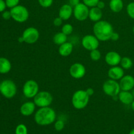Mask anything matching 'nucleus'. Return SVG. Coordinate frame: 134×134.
I'll list each match as a JSON object with an SVG mask.
<instances>
[{
	"label": "nucleus",
	"instance_id": "obj_1",
	"mask_svg": "<svg viewBox=\"0 0 134 134\" xmlns=\"http://www.w3.org/2000/svg\"><path fill=\"white\" fill-rule=\"evenodd\" d=\"M56 111L50 107H41L34 115V120L39 126H48L56 121Z\"/></svg>",
	"mask_w": 134,
	"mask_h": 134
},
{
	"label": "nucleus",
	"instance_id": "obj_2",
	"mask_svg": "<svg viewBox=\"0 0 134 134\" xmlns=\"http://www.w3.org/2000/svg\"><path fill=\"white\" fill-rule=\"evenodd\" d=\"M93 32L100 41H107L110 40L111 35L114 32V29L110 22L101 20L95 22L93 26Z\"/></svg>",
	"mask_w": 134,
	"mask_h": 134
},
{
	"label": "nucleus",
	"instance_id": "obj_3",
	"mask_svg": "<svg viewBox=\"0 0 134 134\" xmlns=\"http://www.w3.org/2000/svg\"><path fill=\"white\" fill-rule=\"evenodd\" d=\"M90 96L85 90H78L73 93L71 98V103L75 109L81 110L88 105Z\"/></svg>",
	"mask_w": 134,
	"mask_h": 134
},
{
	"label": "nucleus",
	"instance_id": "obj_4",
	"mask_svg": "<svg viewBox=\"0 0 134 134\" xmlns=\"http://www.w3.org/2000/svg\"><path fill=\"white\" fill-rule=\"evenodd\" d=\"M10 11L11 13L12 18L18 23L26 22L30 16L28 9L23 5H17L10 9Z\"/></svg>",
	"mask_w": 134,
	"mask_h": 134
},
{
	"label": "nucleus",
	"instance_id": "obj_5",
	"mask_svg": "<svg viewBox=\"0 0 134 134\" xmlns=\"http://www.w3.org/2000/svg\"><path fill=\"white\" fill-rule=\"evenodd\" d=\"M17 92V87L14 81L11 80H4L0 83V93L7 99H11L15 96Z\"/></svg>",
	"mask_w": 134,
	"mask_h": 134
},
{
	"label": "nucleus",
	"instance_id": "obj_6",
	"mask_svg": "<svg viewBox=\"0 0 134 134\" xmlns=\"http://www.w3.org/2000/svg\"><path fill=\"white\" fill-rule=\"evenodd\" d=\"M102 90L105 94L113 98L117 97L118 94L121 91L119 82L111 79L105 81L102 86Z\"/></svg>",
	"mask_w": 134,
	"mask_h": 134
},
{
	"label": "nucleus",
	"instance_id": "obj_7",
	"mask_svg": "<svg viewBox=\"0 0 134 134\" xmlns=\"http://www.w3.org/2000/svg\"><path fill=\"white\" fill-rule=\"evenodd\" d=\"M34 102L37 107H50L53 102V97L52 94L47 91H39L34 98Z\"/></svg>",
	"mask_w": 134,
	"mask_h": 134
},
{
	"label": "nucleus",
	"instance_id": "obj_8",
	"mask_svg": "<svg viewBox=\"0 0 134 134\" xmlns=\"http://www.w3.org/2000/svg\"><path fill=\"white\" fill-rule=\"evenodd\" d=\"M39 92V86L37 81L30 79L26 81L22 87V93L27 99H34V97Z\"/></svg>",
	"mask_w": 134,
	"mask_h": 134
},
{
	"label": "nucleus",
	"instance_id": "obj_9",
	"mask_svg": "<svg viewBox=\"0 0 134 134\" xmlns=\"http://www.w3.org/2000/svg\"><path fill=\"white\" fill-rule=\"evenodd\" d=\"M40 34L36 27H29L25 29L22 35L24 43L27 44H34L39 39Z\"/></svg>",
	"mask_w": 134,
	"mask_h": 134
},
{
	"label": "nucleus",
	"instance_id": "obj_10",
	"mask_svg": "<svg viewBox=\"0 0 134 134\" xmlns=\"http://www.w3.org/2000/svg\"><path fill=\"white\" fill-rule=\"evenodd\" d=\"M100 41L94 35L88 34L82 37L81 40V44L85 49L88 51H93L98 48Z\"/></svg>",
	"mask_w": 134,
	"mask_h": 134
},
{
	"label": "nucleus",
	"instance_id": "obj_11",
	"mask_svg": "<svg viewBox=\"0 0 134 134\" xmlns=\"http://www.w3.org/2000/svg\"><path fill=\"white\" fill-rule=\"evenodd\" d=\"M90 9L83 3L79 4L73 7V16L75 18L80 22L85 21L88 18Z\"/></svg>",
	"mask_w": 134,
	"mask_h": 134
},
{
	"label": "nucleus",
	"instance_id": "obj_12",
	"mask_svg": "<svg viewBox=\"0 0 134 134\" xmlns=\"http://www.w3.org/2000/svg\"><path fill=\"white\" fill-rule=\"evenodd\" d=\"M86 68L81 63H74L69 68V74L75 79H81L86 75Z\"/></svg>",
	"mask_w": 134,
	"mask_h": 134
},
{
	"label": "nucleus",
	"instance_id": "obj_13",
	"mask_svg": "<svg viewBox=\"0 0 134 134\" xmlns=\"http://www.w3.org/2000/svg\"><path fill=\"white\" fill-rule=\"evenodd\" d=\"M122 57L120 54L116 51H111L107 52L105 56V61L109 66H116L120 64Z\"/></svg>",
	"mask_w": 134,
	"mask_h": 134
},
{
	"label": "nucleus",
	"instance_id": "obj_14",
	"mask_svg": "<svg viewBox=\"0 0 134 134\" xmlns=\"http://www.w3.org/2000/svg\"><path fill=\"white\" fill-rule=\"evenodd\" d=\"M119 84L121 90L132 91L134 88V77L130 75H124V77L120 80Z\"/></svg>",
	"mask_w": 134,
	"mask_h": 134
},
{
	"label": "nucleus",
	"instance_id": "obj_15",
	"mask_svg": "<svg viewBox=\"0 0 134 134\" xmlns=\"http://www.w3.org/2000/svg\"><path fill=\"white\" fill-rule=\"evenodd\" d=\"M109 78L115 81H120L124 76V69L119 65L113 66L107 72Z\"/></svg>",
	"mask_w": 134,
	"mask_h": 134
},
{
	"label": "nucleus",
	"instance_id": "obj_16",
	"mask_svg": "<svg viewBox=\"0 0 134 134\" xmlns=\"http://www.w3.org/2000/svg\"><path fill=\"white\" fill-rule=\"evenodd\" d=\"M37 106L35 105L34 101H28L24 102L20 108V112L21 115L24 116H30L35 113Z\"/></svg>",
	"mask_w": 134,
	"mask_h": 134
},
{
	"label": "nucleus",
	"instance_id": "obj_17",
	"mask_svg": "<svg viewBox=\"0 0 134 134\" xmlns=\"http://www.w3.org/2000/svg\"><path fill=\"white\" fill-rule=\"evenodd\" d=\"M73 14V7L69 3L64 4L60 7L58 12V16L62 18L63 20H68Z\"/></svg>",
	"mask_w": 134,
	"mask_h": 134
},
{
	"label": "nucleus",
	"instance_id": "obj_18",
	"mask_svg": "<svg viewBox=\"0 0 134 134\" xmlns=\"http://www.w3.org/2000/svg\"><path fill=\"white\" fill-rule=\"evenodd\" d=\"M119 100L121 102L122 104L128 105L132 104L133 102L134 98L133 96L132 92L131 91H125V90H121L117 96Z\"/></svg>",
	"mask_w": 134,
	"mask_h": 134
},
{
	"label": "nucleus",
	"instance_id": "obj_19",
	"mask_svg": "<svg viewBox=\"0 0 134 134\" xmlns=\"http://www.w3.org/2000/svg\"><path fill=\"white\" fill-rule=\"evenodd\" d=\"M73 51V45L71 42H65L59 46L58 52L59 54L63 57H68Z\"/></svg>",
	"mask_w": 134,
	"mask_h": 134
},
{
	"label": "nucleus",
	"instance_id": "obj_20",
	"mask_svg": "<svg viewBox=\"0 0 134 134\" xmlns=\"http://www.w3.org/2000/svg\"><path fill=\"white\" fill-rule=\"evenodd\" d=\"M103 17V12L102 9H99L98 7H91L89 10L88 18L94 22H97L101 20Z\"/></svg>",
	"mask_w": 134,
	"mask_h": 134
},
{
	"label": "nucleus",
	"instance_id": "obj_21",
	"mask_svg": "<svg viewBox=\"0 0 134 134\" xmlns=\"http://www.w3.org/2000/svg\"><path fill=\"white\" fill-rule=\"evenodd\" d=\"M12 65L10 62L5 58H0V73L6 74L11 70Z\"/></svg>",
	"mask_w": 134,
	"mask_h": 134
},
{
	"label": "nucleus",
	"instance_id": "obj_22",
	"mask_svg": "<svg viewBox=\"0 0 134 134\" xmlns=\"http://www.w3.org/2000/svg\"><path fill=\"white\" fill-rule=\"evenodd\" d=\"M109 8L113 13H120L124 8V2L122 0H110Z\"/></svg>",
	"mask_w": 134,
	"mask_h": 134
},
{
	"label": "nucleus",
	"instance_id": "obj_23",
	"mask_svg": "<svg viewBox=\"0 0 134 134\" xmlns=\"http://www.w3.org/2000/svg\"><path fill=\"white\" fill-rule=\"evenodd\" d=\"M53 42L54 44H57V45H61L63 43H65L68 41V35L64 34L63 32H58L54 34L53 36Z\"/></svg>",
	"mask_w": 134,
	"mask_h": 134
},
{
	"label": "nucleus",
	"instance_id": "obj_24",
	"mask_svg": "<svg viewBox=\"0 0 134 134\" xmlns=\"http://www.w3.org/2000/svg\"><path fill=\"white\" fill-rule=\"evenodd\" d=\"M120 65L124 69H130L133 66V62L129 57H122L120 61Z\"/></svg>",
	"mask_w": 134,
	"mask_h": 134
},
{
	"label": "nucleus",
	"instance_id": "obj_25",
	"mask_svg": "<svg viewBox=\"0 0 134 134\" xmlns=\"http://www.w3.org/2000/svg\"><path fill=\"white\" fill-rule=\"evenodd\" d=\"M90 57L92 61L98 62L101 59V58H102V54H101L100 51L97 48V49L93 50V51H90Z\"/></svg>",
	"mask_w": 134,
	"mask_h": 134
},
{
	"label": "nucleus",
	"instance_id": "obj_26",
	"mask_svg": "<svg viewBox=\"0 0 134 134\" xmlns=\"http://www.w3.org/2000/svg\"><path fill=\"white\" fill-rule=\"evenodd\" d=\"M73 27L71 24H65L62 27V32L64 33L66 35H69L73 33Z\"/></svg>",
	"mask_w": 134,
	"mask_h": 134
},
{
	"label": "nucleus",
	"instance_id": "obj_27",
	"mask_svg": "<svg viewBox=\"0 0 134 134\" xmlns=\"http://www.w3.org/2000/svg\"><path fill=\"white\" fill-rule=\"evenodd\" d=\"M15 134H27V128L24 124H20L15 129Z\"/></svg>",
	"mask_w": 134,
	"mask_h": 134
},
{
	"label": "nucleus",
	"instance_id": "obj_28",
	"mask_svg": "<svg viewBox=\"0 0 134 134\" xmlns=\"http://www.w3.org/2000/svg\"><path fill=\"white\" fill-rule=\"evenodd\" d=\"M126 12L128 15L134 20V2H130L126 7Z\"/></svg>",
	"mask_w": 134,
	"mask_h": 134
},
{
	"label": "nucleus",
	"instance_id": "obj_29",
	"mask_svg": "<svg viewBox=\"0 0 134 134\" xmlns=\"http://www.w3.org/2000/svg\"><path fill=\"white\" fill-rule=\"evenodd\" d=\"M65 127V123L62 120H57L54 122V129L58 132L62 130Z\"/></svg>",
	"mask_w": 134,
	"mask_h": 134
},
{
	"label": "nucleus",
	"instance_id": "obj_30",
	"mask_svg": "<svg viewBox=\"0 0 134 134\" xmlns=\"http://www.w3.org/2000/svg\"><path fill=\"white\" fill-rule=\"evenodd\" d=\"M54 0H38L39 5L43 8H48L52 6Z\"/></svg>",
	"mask_w": 134,
	"mask_h": 134
},
{
	"label": "nucleus",
	"instance_id": "obj_31",
	"mask_svg": "<svg viewBox=\"0 0 134 134\" xmlns=\"http://www.w3.org/2000/svg\"><path fill=\"white\" fill-rule=\"evenodd\" d=\"M5 3L8 8L12 9L19 5L20 0H5Z\"/></svg>",
	"mask_w": 134,
	"mask_h": 134
},
{
	"label": "nucleus",
	"instance_id": "obj_32",
	"mask_svg": "<svg viewBox=\"0 0 134 134\" xmlns=\"http://www.w3.org/2000/svg\"><path fill=\"white\" fill-rule=\"evenodd\" d=\"M99 1V0H82V3H85L89 8L96 7L97 4Z\"/></svg>",
	"mask_w": 134,
	"mask_h": 134
},
{
	"label": "nucleus",
	"instance_id": "obj_33",
	"mask_svg": "<svg viewBox=\"0 0 134 134\" xmlns=\"http://www.w3.org/2000/svg\"><path fill=\"white\" fill-rule=\"evenodd\" d=\"M63 21L64 20H62V18H60V16L56 17L53 20V24L56 27H60V26H61L62 25Z\"/></svg>",
	"mask_w": 134,
	"mask_h": 134
},
{
	"label": "nucleus",
	"instance_id": "obj_34",
	"mask_svg": "<svg viewBox=\"0 0 134 134\" xmlns=\"http://www.w3.org/2000/svg\"><path fill=\"white\" fill-rule=\"evenodd\" d=\"M2 17L4 20H8L12 18L11 13H10V10H5V11L3 12Z\"/></svg>",
	"mask_w": 134,
	"mask_h": 134
},
{
	"label": "nucleus",
	"instance_id": "obj_35",
	"mask_svg": "<svg viewBox=\"0 0 134 134\" xmlns=\"http://www.w3.org/2000/svg\"><path fill=\"white\" fill-rule=\"evenodd\" d=\"M119 38H120V35H119L117 32L114 31V32L112 34V35H111V38H110V40H112L113 41H117L119 39Z\"/></svg>",
	"mask_w": 134,
	"mask_h": 134
},
{
	"label": "nucleus",
	"instance_id": "obj_36",
	"mask_svg": "<svg viewBox=\"0 0 134 134\" xmlns=\"http://www.w3.org/2000/svg\"><path fill=\"white\" fill-rule=\"evenodd\" d=\"M7 7L6 3L4 0H0V13H3L5 11Z\"/></svg>",
	"mask_w": 134,
	"mask_h": 134
},
{
	"label": "nucleus",
	"instance_id": "obj_37",
	"mask_svg": "<svg viewBox=\"0 0 134 134\" xmlns=\"http://www.w3.org/2000/svg\"><path fill=\"white\" fill-rule=\"evenodd\" d=\"M69 1V4L73 7H75V6H77L78 4H79L81 3L80 0H68Z\"/></svg>",
	"mask_w": 134,
	"mask_h": 134
},
{
	"label": "nucleus",
	"instance_id": "obj_38",
	"mask_svg": "<svg viewBox=\"0 0 134 134\" xmlns=\"http://www.w3.org/2000/svg\"><path fill=\"white\" fill-rule=\"evenodd\" d=\"M96 7H98L99 9H102H102H104L105 7V3L103 1H101V0H99V1L98 3V4H97Z\"/></svg>",
	"mask_w": 134,
	"mask_h": 134
},
{
	"label": "nucleus",
	"instance_id": "obj_39",
	"mask_svg": "<svg viewBox=\"0 0 134 134\" xmlns=\"http://www.w3.org/2000/svg\"><path fill=\"white\" fill-rule=\"evenodd\" d=\"M86 90V93H87V94L90 97L94 95V89L92 88H88L86 89V90Z\"/></svg>",
	"mask_w": 134,
	"mask_h": 134
},
{
	"label": "nucleus",
	"instance_id": "obj_40",
	"mask_svg": "<svg viewBox=\"0 0 134 134\" xmlns=\"http://www.w3.org/2000/svg\"><path fill=\"white\" fill-rule=\"evenodd\" d=\"M131 107H132V110L134 111V100H133V102L132 103V104H131Z\"/></svg>",
	"mask_w": 134,
	"mask_h": 134
},
{
	"label": "nucleus",
	"instance_id": "obj_41",
	"mask_svg": "<svg viewBox=\"0 0 134 134\" xmlns=\"http://www.w3.org/2000/svg\"><path fill=\"white\" fill-rule=\"evenodd\" d=\"M128 134H134V128H133V129H132V130L130 132V133Z\"/></svg>",
	"mask_w": 134,
	"mask_h": 134
},
{
	"label": "nucleus",
	"instance_id": "obj_42",
	"mask_svg": "<svg viewBox=\"0 0 134 134\" xmlns=\"http://www.w3.org/2000/svg\"><path fill=\"white\" fill-rule=\"evenodd\" d=\"M132 94H133V98H134V88H133V89H132Z\"/></svg>",
	"mask_w": 134,
	"mask_h": 134
},
{
	"label": "nucleus",
	"instance_id": "obj_43",
	"mask_svg": "<svg viewBox=\"0 0 134 134\" xmlns=\"http://www.w3.org/2000/svg\"><path fill=\"white\" fill-rule=\"evenodd\" d=\"M132 31H133V34H134V26H133V28H132Z\"/></svg>",
	"mask_w": 134,
	"mask_h": 134
}]
</instances>
